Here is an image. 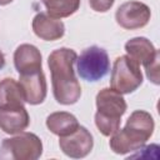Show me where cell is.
Masks as SVG:
<instances>
[{"label": "cell", "instance_id": "obj_7", "mask_svg": "<svg viewBox=\"0 0 160 160\" xmlns=\"http://www.w3.org/2000/svg\"><path fill=\"white\" fill-rule=\"evenodd\" d=\"M151 16L150 8L140 1H128L121 4L116 12V22L126 30H135L144 28Z\"/></svg>", "mask_w": 160, "mask_h": 160}, {"label": "cell", "instance_id": "obj_15", "mask_svg": "<svg viewBox=\"0 0 160 160\" xmlns=\"http://www.w3.org/2000/svg\"><path fill=\"white\" fill-rule=\"evenodd\" d=\"M24 105L21 88L12 78H5L0 81V108Z\"/></svg>", "mask_w": 160, "mask_h": 160}, {"label": "cell", "instance_id": "obj_6", "mask_svg": "<svg viewBox=\"0 0 160 160\" xmlns=\"http://www.w3.org/2000/svg\"><path fill=\"white\" fill-rule=\"evenodd\" d=\"M110 69L108 52L99 46L85 49L76 59V70L82 80L95 82L102 79Z\"/></svg>", "mask_w": 160, "mask_h": 160}, {"label": "cell", "instance_id": "obj_19", "mask_svg": "<svg viewBox=\"0 0 160 160\" xmlns=\"http://www.w3.org/2000/svg\"><path fill=\"white\" fill-rule=\"evenodd\" d=\"M14 0H0V5H8L10 2H12Z\"/></svg>", "mask_w": 160, "mask_h": 160}, {"label": "cell", "instance_id": "obj_4", "mask_svg": "<svg viewBox=\"0 0 160 160\" xmlns=\"http://www.w3.org/2000/svg\"><path fill=\"white\" fill-rule=\"evenodd\" d=\"M42 154V142L32 132H19V135L4 139L0 146V159L4 160H36Z\"/></svg>", "mask_w": 160, "mask_h": 160}, {"label": "cell", "instance_id": "obj_5", "mask_svg": "<svg viewBox=\"0 0 160 160\" xmlns=\"http://www.w3.org/2000/svg\"><path fill=\"white\" fill-rule=\"evenodd\" d=\"M142 84L140 65L128 55L119 56L112 66L110 86L120 94L134 92Z\"/></svg>", "mask_w": 160, "mask_h": 160}, {"label": "cell", "instance_id": "obj_17", "mask_svg": "<svg viewBox=\"0 0 160 160\" xmlns=\"http://www.w3.org/2000/svg\"><path fill=\"white\" fill-rule=\"evenodd\" d=\"M115 0H89L90 8L98 12H106L114 5Z\"/></svg>", "mask_w": 160, "mask_h": 160}, {"label": "cell", "instance_id": "obj_18", "mask_svg": "<svg viewBox=\"0 0 160 160\" xmlns=\"http://www.w3.org/2000/svg\"><path fill=\"white\" fill-rule=\"evenodd\" d=\"M4 66H5V55H4V52L0 50V70H1Z\"/></svg>", "mask_w": 160, "mask_h": 160}, {"label": "cell", "instance_id": "obj_3", "mask_svg": "<svg viewBox=\"0 0 160 160\" xmlns=\"http://www.w3.org/2000/svg\"><path fill=\"white\" fill-rule=\"evenodd\" d=\"M96 114L95 125L104 136H111L119 130L121 116L126 111V101L122 94L114 89L104 88L96 94Z\"/></svg>", "mask_w": 160, "mask_h": 160}, {"label": "cell", "instance_id": "obj_9", "mask_svg": "<svg viewBox=\"0 0 160 160\" xmlns=\"http://www.w3.org/2000/svg\"><path fill=\"white\" fill-rule=\"evenodd\" d=\"M19 85L21 88L24 101L30 105L41 104L46 98V80L45 75L41 70L20 74Z\"/></svg>", "mask_w": 160, "mask_h": 160}, {"label": "cell", "instance_id": "obj_13", "mask_svg": "<svg viewBox=\"0 0 160 160\" xmlns=\"http://www.w3.org/2000/svg\"><path fill=\"white\" fill-rule=\"evenodd\" d=\"M14 65L20 74L41 70L40 50L31 44H21L14 52Z\"/></svg>", "mask_w": 160, "mask_h": 160}, {"label": "cell", "instance_id": "obj_12", "mask_svg": "<svg viewBox=\"0 0 160 160\" xmlns=\"http://www.w3.org/2000/svg\"><path fill=\"white\" fill-rule=\"evenodd\" d=\"M125 51L130 59H132L139 65H144V68L159 60V51L150 40L142 36L130 39L125 44Z\"/></svg>", "mask_w": 160, "mask_h": 160}, {"label": "cell", "instance_id": "obj_10", "mask_svg": "<svg viewBox=\"0 0 160 160\" xmlns=\"http://www.w3.org/2000/svg\"><path fill=\"white\" fill-rule=\"evenodd\" d=\"M30 124V116L24 105L0 108V129L6 134H19Z\"/></svg>", "mask_w": 160, "mask_h": 160}, {"label": "cell", "instance_id": "obj_1", "mask_svg": "<svg viewBox=\"0 0 160 160\" xmlns=\"http://www.w3.org/2000/svg\"><path fill=\"white\" fill-rule=\"evenodd\" d=\"M76 59L78 55L75 50L68 48L54 50L48 58L52 94L55 100L61 105H72L81 95V86L74 70Z\"/></svg>", "mask_w": 160, "mask_h": 160}, {"label": "cell", "instance_id": "obj_14", "mask_svg": "<svg viewBox=\"0 0 160 160\" xmlns=\"http://www.w3.org/2000/svg\"><path fill=\"white\" fill-rule=\"evenodd\" d=\"M46 126L52 134L58 136H65L78 129L79 121L70 112L56 111L46 118Z\"/></svg>", "mask_w": 160, "mask_h": 160}, {"label": "cell", "instance_id": "obj_8", "mask_svg": "<svg viewBox=\"0 0 160 160\" xmlns=\"http://www.w3.org/2000/svg\"><path fill=\"white\" fill-rule=\"evenodd\" d=\"M59 146L66 156L72 159H81L90 154L92 150V135L85 126L79 125L78 129L71 134L59 136Z\"/></svg>", "mask_w": 160, "mask_h": 160}, {"label": "cell", "instance_id": "obj_16", "mask_svg": "<svg viewBox=\"0 0 160 160\" xmlns=\"http://www.w3.org/2000/svg\"><path fill=\"white\" fill-rule=\"evenodd\" d=\"M48 14L54 18H68L80 8V0H41Z\"/></svg>", "mask_w": 160, "mask_h": 160}, {"label": "cell", "instance_id": "obj_2", "mask_svg": "<svg viewBox=\"0 0 160 160\" xmlns=\"http://www.w3.org/2000/svg\"><path fill=\"white\" fill-rule=\"evenodd\" d=\"M152 116L144 110H135L121 130H116L109 141L110 149L119 155L140 150L154 132Z\"/></svg>", "mask_w": 160, "mask_h": 160}, {"label": "cell", "instance_id": "obj_11", "mask_svg": "<svg viewBox=\"0 0 160 160\" xmlns=\"http://www.w3.org/2000/svg\"><path fill=\"white\" fill-rule=\"evenodd\" d=\"M32 31L45 41H54L64 36L65 25L58 18L46 12H38L32 19Z\"/></svg>", "mask_w": 160, "mask_h": 160}]
</instances>
